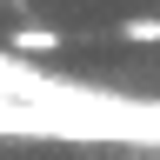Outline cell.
Masks as SVG:
<instances>
[{
  "instance_id": "obj_1",
  "label": "cell",
  "mask_w": 160,
  "mask_h": 160,
  "mask_svg": "<svg viewBox=\"0 0 160 160\" xmlns=\"http://www.w3.org/2000/svg\"><path fill=\"white\" fill-rule=\"evenodd\" d=\"M7 40H13V53H53V47H60L53 27H13Z\"/></svg>"
},
{
  "instance_id": "obj_2",
  "label": "cell",
  "mask_w": 160,
  "mask_h": 160,
  "mask_svg": "<svg viewBox=\"0 0 160 160\" xmlns=\"http://www.w3.org/2000/svg\"><path fill=\"white\" fill-rule=\"evenodd\" d=\"M113 33H120V40H133V47H153V40H160V20H120Z\"/></svg>"
}]
</instances>
